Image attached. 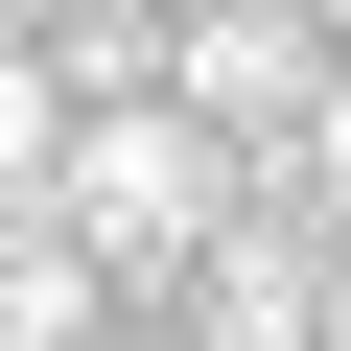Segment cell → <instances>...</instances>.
<instances>
[{"mask_svg": "<svg viewBox=\"0 0 351 351\" xmlns=\"http://www.w3.org/2000/svg\"><path fill=\"white\" fill-rule=\"evenodd\" d=\"M211 188H234V164H211V117H188V94H71V141H47V234H71V258H117V281L188 258V234H211Z\"/></svg>", "mask_w": 351, "mask_h": 351, "instance_id": "obj_1", "label": "cell"}, {"mask_svg": "<svg viewBox=\"0 0 351 351\" xmlns=\"http://www.w3.org/2000/svg\"><path fill=\"white\" fill-rule=\"evenodd\" d=\"M304 71H328L304 0H188V47H164V94H188V117H304Z\"/></svg>", "mask_w": 351, "mask_h": 351, "instance_id": "obj_2", "label": "cell"}, {"mask_svg": "<svg viewBox=\"0 0 351 351\" xmlns=\"http://www.w3.org/2000/svg\"><path fill=\"white\" fill-rule=\"evenodd\" d=\"M47 141H71V71L0 24V211H47Z\"/></svg>", "mask_w": 351, "mask_h": 351, "instance_id": "obj_3", "label": "cell"}, {"mask_svg": "<svg viewBox=\"0 0 351 351\" xmlns=\"http://www.w3.org/2000/svg\"><path fill=\"white\" fill-rule=\"evenodd\" d=\"M304 188H351V47L304 71Z\"/></svg>", "mask_w": 351, "mask_h": 351, "instance_id": "obj_4", "label": "cell"}, {"mask_svg": "<svg viewBox=\"0 0 351 351\" xmlns=\"http://www.w3.org/2000/svg\"><path fill=\"white\" fill-rule=\"evenodd\" d=\"M304 24H328V47H351V0H304Z\"/></svg>", "mask_w": 351, "mask_h": 351, "instance_id": "obj_5", "label": "cell"}]
</instances>
